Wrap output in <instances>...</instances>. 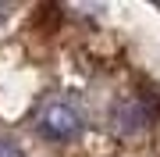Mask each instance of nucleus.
Returning <instances> with one entry per match:
<instances>
[{
    "label": "nucleus",
    "instance_id": "1",
    "mask_svg": "<svg viewBox=\"0 0 160 157\" xmlns=\"http://www.w3.org/2000/svg\"><path fill=\"white\" fill-rule=\"evenodd\" d=\"M36 128H39V136H46V139H53V143H71V139L82 136V114L68 104V100L50 97V100L39 104V111H36Z\"/></svg>",
    "mask_w": 160,
    "mask_h": 157
},
{
    "label": "nucleus",
    "instance_id": "2",
    "mask_svg": "<svg viewBox=\"0 0 160 157\" xmlns=\"http://www.w3.org/2000/svg\"><path fill=\"white\" fill-rule=\"evenodd\" d=\"M0 157H25V154H22V146L11 136H0Z\"/></svg>",
    "mask_w": 160,
    "mask_h": 157
}]
</instances>
